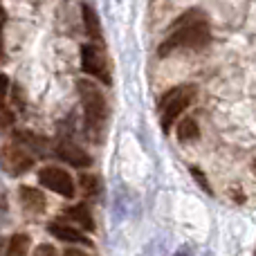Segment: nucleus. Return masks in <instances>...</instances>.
I'll return each mask as SVG.
<instances>
[{
    "instance_id": "obj_1",
    "label": "nucleus",
    "mask_w": 256,
    "mask_h": 256,
    "mask_svg": "<svg viewBox=\"0 0 256 256\" xmlns=\"http://www.w3.org/2000/svg\"><path fill=\"white\" fill-rule=\"evenodd\" d=\"M176 32L160 45L158 54L160 56H166L171 54L176 48H194V50H200L209 43L212 34H209V22L204 20V14L200 9H189L184 12L176 22H173Z\"/></svg>"
},
{
    "instance_id": "obj_2",
    "label": "nucleus",
    "mask_w": 256,
    "mask_h": 256,
    "mask_svg": "<svg viewBox=\"0 0 256 256\" xmlns=\"http://www.w3.org/2000/svg\"><path fill=\"white\" fill-rule=\"evenodd\" d=\"M76 90L81 94V104L86 110V126L88 132H102L104 130V122H106L108 108H106V99H104L102 90L97 88V84L88 79H81L76 84Z\"/></svg>"
},
{
    "instance_id": "obj_3",
    "label": "nucleus",
    "mask_w": 256,
    "mask_h": 256,
    "mask_svg": "<svg viewBox=\"0 0 256 256\" xmlns=\"http://www.w3.org/2000/svg\"><path fill=\"white\" fill-rule=\"evenodd\" d=\"M194 97H196V86H178V88L168 90V92L164 94L162 102H160V108H162V130L164 132L171 130V124L189 108V104L194 102Z\"/></svg>"
},
{
    "instance_id": "obj_4",
    "label": "nucleus",
    "mask_w": 256,
    "mask_h": 256,
    "mask_svg": "<svg viewBox=\"0 0 256 256\" xmlns=\"http://www.w3.org/2000/svg\"><path fill=\"white\" fill-rule=\"evenodd\" d=\"M38 182H40V186H45V189L63 196V198H74V194H76L74 180H72V176L66 171V168H58V166L40 168L38 171Z\"/></svg>"
},
{
    "instance_id": "obj_5",
    "label": "nucleus",
    "mask_w": 256,
    "mask_h": 256,
    "mask_svg": "<svg viewBox=\"0 0 256 256\" xmlns=\"http://www.w3.org/2000/svg\"><path fill=\"white\" fill-rule=\"evenodd\" d=\"M81 70L90 76H97L104 84H110V74H108V66H106V56L99 50V45L94 43H86L81 45Z\"/></svg>"
},
{
    "instance_id": "obj_6",
    "label": "nucleus",
    "mask_w": 256,
    "mask_h": 256,
    "mask_svg": "<svg viewBox=\"0 0 256 256\" xmlns=\"http://www.w3.org/2000/svg\"><path fill=\"white\" fill-rule=\"evenodd\" d=\"M2 164L12 176H18V173H25L27 168L34 164L32 155L27 153L25 148H16V146H4L2 148Z\"/></svg>"
},
{
    "instance_id": "obj_7",
    "label": "nucleus",
    "mask_w": 256,
    "mask_h": 256,
    "mask_svg": "<svg viewBox=\"0 0 256 256\" xmlns=\"http://www.w3.org/2000/svg\"><path fill=\"white\" fill-rule=\"evenodd\" d=\"M56 155L63 162H68L70 166H76V168H86L92 164V158H90L81 146L72 144V142H61V144L56 146Z\"/></svg>"
},
{
    "instance_id": "obj_8",
    "label": "nucleus",
    "mask_w": 256,
    "mask_h": 256,
    "mask_svg": "<svg viewBox=\"0 0 256 256\" xmlns=\"http://www.w3.org/2000/svg\"><path fill=\"white\" fill-rule=\"evenodd\" d=\"M18 198H20V204L27 214H43L45 207H48L45 196L38 189H34V186H20Z\"/></svg>"
},
{
    "instance_id": "obj_9",
    "label": "nucleus",
    "mask_w": 256,
    "mask_h": 256,
    "mask_svg": "<svg viewBox=\"0 0 256 256\" xmlns=\"http://www.w3.org/2000/svg\"><path fill=\"white\" fill-rule=\"evenodd\" d=\"M48 230H50V234H52L54 238H58V240H66V243H86V245H90V240L86 238V236L81 234L79 230L66 225V222H52Z\"/></svg>"
},
{
    "instance_id": "obj_10",
    "label": "nucleus",
    "mask_w": 256,
    "mask_h": 256,
    "mask_svg": "<svg viewBox=\"0 0 256 256\" xmlns=\"http://www.w3.org/2000/svg\"><path fill=\"white\" fill-rule=\"evenodd\" d=\"M81 16H84V25H86V32H88L90 38L94 40H102V22H99V16L90 4H84L81 7Z\"/></svg>"
},
{
    "instance_id": "obj_11",
    "label": "nucleus",
    "mask_w": 256,
    "mask_h": 256,
    "mask_svg": "<svg viewBox=\"0 0 256 256\" xmlns=\"http://www.w3.org/2000/svg\"><path fill=\"white\" fill-rule=\"evenodd\" d=\"M66 216H70L72 220H76L81 227H86L88 232L94 230V218H92V214H90V209L86 207V204H76V207H70V209L66 212Z\"/></svg>"
},
{
    "instance_id": "obj_12",
    "label": "nucleus",
    "mask_w": 256,
    "mask_h": 256,
    "mask_svg": "<svg viewBox=\"0 0 256 256\" xmlns=\"http://www.w3.org/2000/svg\"><path fill=\"white\" fill-rule=\"evenodd\" d=\"M200 137V128H198V122L191 120V117H186V120L180 122V126H178V140L182 142V144H189V142H196Z\"/></svg>"
},
{
    "instance_id": "obj_13",
    "label": "nucleus",
    "mask_w": 256,
    "mask_h": 256,
    "mask_svg": "<svg viewBox=\"0 0 256 256\" xmlns=\"http://www.w3.org/2000/svg\"><path fill=\"white\" fill-rule=\"evenodd\" d=\"M27 250H30V236L27 234H14L9 238V248H7L9 256H22L27 254Z\"/></svg>"
},
{
    "instance_id": "obj_14",
    "label": "nucleus",
    "mask_w": 256,
    "mask_h": 256,
    "mask_svg": "<svg viewBox=\"0 0 256 256\" xmlns=\"http://www.w3.org/2000/svg\"><path fill=\"white\" fill-rule=\"evenodd\" d=\"M79 182H81V186H84V191L88 196H94L99 191V180L94 176H81Z\"/></svg>"
},
{
    "instance_id": "obj_15",
    "label": "nucleus",
    "mask_w": 256,
    "mask_h": 256,
    "mask_svg": "<svg viewBox=\"0 0 256 256\" xmlns=\"http://www.w3.org/2000/svg\"><path fill=\"white\" fill-rule=\"evenodd\" d=\"M189 171H191V176H194L196 180H198L200 189H202V191H207V194H212V186H209V182L204 180V176H202V173H200V171H198V168H196V166H191Z\"/></svg>"
},
{
    "instance_id": "obj_16",
    "label": "nucleus",
    "mask_w": 256,
    "mask_h": 256,
    "mask_svg": "<svg viewBox=\"0 0 256 256\" xmlns=\"http://www.w3.org/2000/svg\"><path fill=\"white\" fill-rule=\"evenodd\" d=\"M12 122H14V115L7 110V108H4V104H0V128H2V126H9Z\"/></svg>"
},
{
    "instance_id": "obj_17",
    "label": "nucleus",
    "mask_w": 256,
    "mask_h": 256,
    "mask_svg": "<svg viewBox=\"0 0 256 256\" xmlns=\"http://www.w3.org/2000/svg\"><path fill=\"white\" fill-rule=\"evenodd\" d=\"M7 92H9V76L7 74H0V104H4Z\"/></svg>"
},
{
    "instance_id": "obj_18",
    "label": "nucleus",
    "mask_w": 256,
    "mask_h": 256,
    "mask_svg": "<svg viewBox=\"0 0 256 256\" xmlns=\"http://www.w3.org/2000/svg\"><path fill=\"white\" fill-rule=\"evenodd\" d=\"M34 254L36 256H40V254H56V248H52V245H38V248L34 250Z\"/></svg>"
},
{
    "instance_id": "obj_19",
    "label": "nucleus",
    "mask_w": 256,
    "mask_h": 256,
    "mask_svg": "<svg viewBox=\"0 0 256 256\" xmlns=\"http://www.w3.org/2000/svg\"><path fill=\"white\" fill-rule=\"evenodd\" d=\"M68 256H84V250H66Z\"/></svg>"
},
{
    "instance_id": "obj_20",
    "label": "nucleus",
    "mask_w": 256,
    "mask_h": 256,
    "mask_svg": "<svg viewBox=\"0 0 256 256\" xmlns=\"http://www.w3.org/2000/svg\"><path fill=\"white\" fill-rule=\"evenodd\" d=\"M0 56H2V25H0Z\"/></svg>"
},
{
    "instance_id": "obj_21",
    "label": "nucleus",
    "mask_w": 256,
    "mask_h": 256,
    "mask_svg": "<svg viewBox=\"0 0 256 256\" xmlns=\"http://www.w3.org/2000/svg\"><path fill=\"white\" fill-rule=\"evenodd\" d=\"M252 173H254V176H256V158L252 160Z\"/></svg>"
}]
</instances>
